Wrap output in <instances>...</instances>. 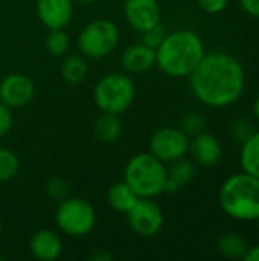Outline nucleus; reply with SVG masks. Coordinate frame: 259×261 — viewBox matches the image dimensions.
<instances>
[{"label": "nucleus", "instance_id": "f257e3e1", "mask_svg": "<svg viewBox=\"0 0 259 261\" xmlns=\"http://www.w3.org/2000/svg\"><path fill=\"white\" fill-rule=\"evenodd\" d=\"M189 87L203 106L224 109L241 98L246 87V72L243 64L227 52L205 54L189 75Z\"/></svg>", "mask_w": 259, "mask_h": 261}, {"label": "nucleus", "instance_id": "f03ea898", "mask_svg": "<svg viewBox=\"0 0 259 261\" xmlns=\"http://www.w3.org/2000/svg\"><path fill=\"white\" fill-rule=\"evenodd\" d=\"M202 37L191 29H179L166 34L156 49V66L168 76H189L205 57Z\"/></svg>", "mask_w": 259, "mask_h": 261}, {"label": "nucleus", "instance_id": "7ed1b4c3", "mask_svg": "<svg viewBox=\"0 0 259 261\" xmlns=\"http://www.w3.org/2000/svg\"><path fill=\"white\" fill-rule=\"evenodd\" d=\"M221 210L240 222H252L259 217V179L237 173L224 180L218 194Z\"/></svg>", "mask_w": 259, "mask_h": 261}, {"label": "nucleus", "instance_id": "20e7f679", "mask_svg": "<svg viewBox=\"0 0 259 261\" xmlns=\"http://www.w3.org/2000/svg\"><path fill=\"white\" fill-rule=\"evenodd\" d=\"M166 179V165L151 153H139L133 156L124 170V180L137 197L143 199H154L163 194Z\"/></svg>", "mask_w": 259, "mask_h": 261}, {"label": "nucleus", "instance_id": "39448f33", "mask_svg": "<svg viewBox=\"0 0 259 261\" xmlns=\"http://www.w3.org/2000/svg\"><path fill=\"white\" fill-rule=\"evenodd\" d=\"M136 98V86L124 72H111L99 78L93 89V101L102 113L122 115Z\"/></svg>", "mask_w": 259, "mask_h": 261}, {"label": "nucleus", "instance_id": "423d86ee", "mask_svg": "<svg viewBox=\"0 0 259 261\" xmlns=\"http://www.w3.org/2000/svg\"><path fill=\"white\" fill-rule=\"evenodd\" d=\"M121 32L110 18H96L87 23L78 35L79 52L85 58L101 60L108 57L119 44Z\"/></svg>", "mask_w": 259, "mask_h": 261}, {"label": "nucleus", "instance_id": "0eeeda50", "mask_svg": "<svg viewBox=\"0 0 259 261\" xmlns=\"http://www.w3.org/2000/svg\"><path fill=\"white\" fill-rule=\"evenodd\" d=\"M58 229L69 237H84L96 225L95 208L82 197H66L60 202L55 213Z\"/></svg>", "mask_w": 259, "mask_h": 261}, {"label": "nucleus", "instance_id": "6e6552de", "mask_svg": "<svg viewBox=\"0 0 259 261\" xmlns=\"http://www.w3.org/2000/svg\"><path fill=\"white\" fill-rule=\"evenodd\" d=\"M189 136L177 127H160L150 138V153L163 164H171L186 156Z\"/></svg>", "mask_w": 259, "mask_h": 261}, {"label": "nucleus", "instance_id": "1a4fd4ad", "mask_svg": "<svg viewBox=\"0 0 259 261\" xmlns=\"http://www.w3.org/2000/svg\"><path fill=\"white\" fill-rule=\"evenodd\" d=\"M128 226L139 237H154L163 228V211L153 199L139 197L134 206L125 214Z\"/></svg>", "mask_w": 259, "mask_h": 261}, {"label": "nucleus", "instance_id": "9d476101", "mask_svg": "<svg viewBox=\"0 0 259 261\" xmlns=\"http://www.w3.org/2000/svg\"><path fill=\"white\" fill-rule=\"evenodd\" d=\"M35 98V84L24 73H9L0 81V101L11 109H21Z\"/></svg>", "mask_w": 259, "mask_h": 261}, {"label": "nucleus", "instance_id": "9b49d317", "mask_svg": "<svg viewBox=\"0 0 259 261\" xmlns=\"http://www.w3.org/2000/svg\"><path fill=\"white\" fill-rule=\"evenodd\" d=\"M127 23L140 34L160 23V5L157 0H124Z\"/></svg>", "mask_w": 259, "mask_h": 261}, {"label": "nucleus", "instance_id": "f8f14e48", "mask_svg": "<svg viewBox=\"0 0 259 261\" xmlns=\"http://www.w3.org/2000/svg\"><path fill=\"white\" fill-rule=\"evenodd\" d=\"M35 9L38 20L47 29H64L73 18V0H37Z\"/></svg>", "mask_w": 259, "mask_h": 261}, {"label": "nucleus", "instance_id": "ddd939ff", "mask_svg": "<svg viewBox=\"0 0 259 261\" xmlns=\"http://www.w3.org/2000/svg\"><path fill=\"white\" fill-rule=\"evenodd\" d=\"M188 153L191 154L194 164L202 167H214L221 161L223 148L214 135L202 132L189 139Z\"/></svg>", "mask_w": 259, "mask_h": 261}, {"label": "nucleus", "instance_id": "4468645a", "mask_svg": "<svg viewBox=\"0 0 259 261\" xmlns=\"http://www.w3.org/2000/svg\"><path fill=\"white\" fill-rule=\"evenodd\" d=\"M121 66L130 73H143L156 66V49L136 43L124 49L121 54Z\"/></svg>", "mask_w": 259, "mask_h": 261}, {"label": "nucleus", "instance_id": "2eb2a0df", "mask_svg": "<svg viewBox=\"0 0 259 261\" xmlns=\"http://www.w3.org/2000/svg\"><path fill=\"white\" fill-rule=\"evenodd\" d=\"M29 251L37 260L53 261L63 252V240L52 229H40L31 237Z\"/></svg>", "mask_w": 259, "mask_h": 261}, {"label": "nucleus", "instance_id": "dca6fc26", "mask_svg": "<svg viewBox=\"0 0 259 261\" xmlns=\"http://www.w3.org/2000/svg\"><path fill=\"white\" fill-rule=\"evenodd\" d=\"M93 135L102 144H113L122 135V122L119 115L102 113L95 119L93 124Z\"/></svg>", "mask_w": 259, "mask_h": 261}, {"label": "nucleus", "instance_id": "f3484780", "mask_svg": "<svg viewBox=\"0 0 259 261\" xmlns=\"http://www.w3.org/2000/svg\"><path fill=\"white\" fill-rule=\"evenodd\" d=\"M137 199H139L137 194L130 188V185L125 180L113 184L107 191L108 205L116 213H121V214H127L134 206Z\"/></svg>", "mask_w": 259, "mask_h": 261}, {"label": "nucleus", "instance_id": "a211bd4d", "mask_svg": "<svg viewBox=\"0 0 259 261\" xmlns=\"http://www.w3.org/2000/svg\"><path fill=\"white\" fill-rule=\"evenodd\" d=\"M61 76L69 84H81L89 75V64L84 55H67L61 63Z\"/></svg>", "mask_w": 259, "mask_h": 261}, {"label": "nucleus", "instance_id": "6ab92c4d", "mask_svg": "<svg viewBox=\"0 0 259 261\" xmlns=\"http://www.w3.org/2000/svg\"><path fill=\"white\" fill-rule=\"evenodd\" d=\"M217 248H218V252L224 258H229V260H240L241 258L243 260L247 249H249V245L243 236H240L237 232H226L218 239Z\"/></svg>", "mask_w": 259, "mask_h": 261}, {"label": "nucleus", "instance_id": "aec40b11", "mask_svg": "<svg viewBox=\"0 0 259 261\" xmlns=\"http://www.w3.org/2000/svg\"><path fill=\"white\" fill-rule=\"evenodd\" d=\"M241 145L240 164L243 171L259 179V132H255Z\"/></svg>", "mask_w": 259, "mask_h": 261}, {"label": "nucleus", "instance_id": "412c9836", "mask_svg": "<svg viewBox=\"0 0 259 261\" xmlns=\"http://www.w3.org/2000/svg\"><path fill=\"white\" fill-rule=\"evenodd\" d=\"M194 177H195V164L192 162V159L182 158L171 162V167L168 168V179L172 180L179 188H183L188 184H191Z\"/></svg>", "mask_w": 259, "mask_h": 261}, {"label": "nucleus", "instance_id": "4be33fe9", "mask_svg": "<svg viewBox=\"0 0 259 261\" xmlns=\"http://www.w3.org/2000/svg\"><path fill=\"white\" fill-rule=\"evenodd\" d=\"M70 46V38L64 29H49L44 38V47L52 57H63L67 54Z\"/></svg>", "mask_w": 259, "mask_h": 261}, {"label": "nucleus", "instance_id": "5701e85b", "mask_svg": "<svg viewBox=\"0 0 259 261\" xmlns=\"http://www.w3.org/2000/svg\"><path fill=\"white\" fill-rule=\"evenodd\" d=\"M20 170V159L18 156L6 148L0 147V184L12 180Z\"/></svg>", "mask_w": 259, "mask_h": 261}, {"label": "nucleus", "instance_id": "b1692460", "mask_svg": "<svg viewBox=\"0 0 259 261\" xmlns=\"http://www.w3.org/2000/svg\"><path fill=\"white\" fill-rule=\"evenodd\" d=\"M180 128L188 135V136H195L202 132H205L206 128V121L205 118L197 113V112H189L186 113L182 121H180Z\"/></svg>", "mask_w": 259, "mask_h": 261}, {"label": "nucleus", "instance_id": "393cba45", "mask_svg": "<svg viewBox=\"0 0 259 261\" xmlns=\"http://www.w3.org/2000/svg\"><path fill=\"white\" fill-rule=\"evenodd\" d=\"M69 184L66 179L60 177V176H53L47 180L46 184V193L50 199L61 202L63 199L69 197Z\"/></svg>", "mask_w": 259, "mask_h": 261}, {"label": "nucleus", "instance_id": "a878e982", "mask_svg": "<svg viewBox=\"0 0 259 261\" xmlns=\"http://www.w3.org/2000/svg\"><path fill=\"white\" fill-rule=\"evenodd\" d=\"M165 37H166L165 28L159 23V24H156V26H153V28L142 32V43L153 47V49H157Z\"/></svg>", "mask_w": 259, "mask_h": 261}, {"label": "nucleus", "instance_id": "bb28decb", "mask_svg": "<svg viewBox=\"0 0 259 261\" xmlns=\"http://www.w3.org/2000/svg\"><path fill=\"white\" fill-rule=\"evenodd\" d=\"M255 125L249 119H238L232 125V135L237 142H246L253 133H255Z\"/></svg>", "mask_w": 259, "mask_h": 261}, {"label": "nucleus", "instance_id": "cd10ccee", "mask_svg": "<svg viewBox=\"0 0 259 261\" xmlns=\"http://www.w3.org/2000/svg\"><path fill=\"white\" fill-rule=\"evenodd\" d=\"M14 124V116H12V109L6 106L3 101H0V138L6 136Z\"/></svg>", "mask_w": 259, "mask_h": 261}, {"label": "nucleus", "instance_id": "c85d7f7f", "mask_svg": "<svg viewBox=\"0 0 259 261\" xmlns=\"http://www.w3.org/2000/svg\"><path fill=\"white\" fill-rule=\"evenodd\" d=\"M198 8L206 14H220L227 8L229 0H195Z\"/></svg>", "mask_w": 259, "mask_h": 261}, {"label": "nucleus", "instance_id": "c756f323", "mask_svg": "<svg viewBox=\"0 0 259 261\" xmlns=\"http://www.w3.org/2000/svg\"><path fill=\"white\" fill-rule=\"evenodd\" d=\"M240 5L244 12L259 18V0H240Z\"/></svg>", "mask_w": 259, "mask_h": 261}, {"label": "nucleus", "instance_id": "7c9ffc66", "mask_svg": "<svg viewBox=\"0 0 259 261\" xmlns=\"http://www.w3.org/2000/svg\"><path fill=\"white\" fill-rule=\"evenodd\" d=\"M243 260L244 261H259V245H255V246L249 248Z\"/></svg>", "mask_w": 259, "mask_h": 261}, {"label": "nucleus", "instance_id": "2f4dec72", "mask_svg": "<svg viewBox=\"0 0 259 261\" xmlns=\"http://www.w3.org/2000/svg\"><path fill=\"white\" fill-rule=\"evenodd\" d=\"M113 260V257H111V254H108V252H96V254H93L92 255V261H111Z\"/></svg>", "mask_w": 259, "mask_h": 261}, {"label": "nucleus", "instance_id": "473e14b6", "mask_svg": "<svg viewBox=\"0 0 259 261\" xmlns=\"http://www.w3.org/2000/svg\"><path fill=\"white\" fill-rule=\"evenodd\" d=\"M253 115H255V118L259 121V95L256 96L255 102H253Z\"/></svg>", "mask_w": 259, "mask_h": 261}, {"label": "nucleus", "instance_id": "72a5a7b5", "mask_svg": "<svg viewBox=\"0 0 259 261\" xmlns=\"http://www.w3.org/2000/svg\"><path fill=\"white\" fill-rule=\"evenodd\" d=\"M75 3H81V5H92V3H95L96 0H73Z\"/></svg>", "mask_w": 259, "mask_h": 261}, {"label": "nucleus", "instance_id": "f704fd0d", "mask_svg": "<svg viewBox=\"0 0 259 261\" xmlns=\"http://www.w3.org/2000/svg\"><path fill=\"white\" fill-rule=\"evenodd\" d=\"M2 228H3V219H2V214H0V232H2Z\"/></svg>", "mask_w": 259, "mask_h": 261}, {"label": "nucleus", "instance_id": "c9c22d12", "mask_svg": "<svg viewBox=\"0 0 259 261\" xmlns=\"http://www.w3.org/2000/svg\"><path fill=\"white\" fill-rule=\"evenodd\" d=\"M256 222H258V231H259V217H258V219H256Z\"/></svg>", "mask_w": 259, "mask_h": 261}]
</instances>
